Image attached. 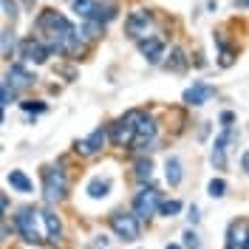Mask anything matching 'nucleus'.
<instances>
[{
  "mask_svg": "<svg viewBox=\"0 0 249 249\" xmlns=\"http://www.w3.org/2000/svg\"><path fill=\"white\" fill-rule=\"evenodd\" d=\"M34 26L40 31V43L48 48V54L54 57V54H65V57H77L79 51H82V40H79L77 29L71 26V20L60 12H54V9H43L37 20H34Z\"/></svg>",
  "mask_w": 249,
  "mask_h": 249,
  "instance_id": "nucleus-1",
  "label": "nucleus"
},
{
  "mask_svg": "<svg viewBox=\"0 0 249 249\" xmlns=\"http://www.w3.org/2000/svg\"><path fill=\"white\" fill-rule=\"evenodd\" d=\"M139 116H142V110H127L124 116H119V119L108 127V142L113 144V147L130 150V142H133V133H136Z\"/></svg>",
  "mask_w": 249,
  "mask_h": 249,
  "instance_id": "nucleus-2",
  "label": "nucleus"
},
{
  "mask_svg": "<svg viewBox=\"0 0 249 249\" xmlns=\"http://www.w3.org/2000/svg\"><path fill=\"white\" fill-rule=\"evenodd\" d=\"M43 198H46V204H60L68 198V178L62 170H57V167L43 170Z\"/></svg>",
  "mask_w": 249,
  "mask_h": 249,
  "instance_id": "nucleus-3",
  "label": "nucleus"
},
{
  "mask_svg": "<svg viewBox=\"0 0 249 249\" xmlns=\"http://www.w3.org/2000/svg\"><path fill=\"white\" fill-rule=\"evenodd\" d=\"M110 230L116 232V238L133 244V241H139V235H142V221L133 213H113L110 215Z\"/></svg>",
  "mask_w": 249,
  "mask_h": 249,
  "instance_id": "nucleus-4",
  "label": "nucleus"
},
{
  "mask_svg": "<svg viewBox=\"0 0 249 249\" xmlns=\"http://www.w3.org/2000/svg\"><path fill=\"white\" fill-rule=\"evenodd\" d=\"M37 218H40V210H34V207H23L15 215V230L23 235V241H29V244H40V241H43L40 227H37Z\"/></svg>",
  "mask_w": 249,
  "mask_h": 249,
  "instance_id": "nucleus-5",
  "label": "nucleus"
},
{
  "mask_svg": "<svg viewBox=\"0 0 249 249\" xmlns=\"http://www.w3.org/2000/svg\"><path fill=\"white\" fill-rule=\"evenodd\" d=\"M159 201H161V193L156 187H142L139 193H136V198H133V215L139 218V221H147L150 215H156Z\"/></svg>",
  "mask_w": 249,
  "mask_h": 249,
  "instance_id": "nucleus-6",
  "label": "nucleus"
},
{
  "mask_svg": "<svg viewBox=\"0 0 249 249\" xmlns=\"http://www.w3.org/2000/svg\"><path fill=\"white\" fill-rule=\"evenodd\" d=\"M150 26H153V12H147V9H136V12H130L127 20H124V34L136 43V40H142V37L150 34Z\"/></svg>",
  "mask_w": 249,
  "mask_h": 249,
  "instance_id": "nucleus-7",
  "label": "nucleus"
},
{
  "mask_svg": "<svg viewBox=\"0 0 249 249\" xmlns=\"http://www.w3.org/2000/svg\"><path fill=\"white\" fill-rule=\"evenodd\" d=\"M105 144H108V127H96V130H91L85 139H79L77 144H74V150H77L79 156H99Z\"/></svg>",
  "mask_w": 249,
  "mask_h": 249,
  "instance_id": "nucleus-8",
  "label": "nucleus"
},
{
  "mask_svg": "<svg viewBox=\"0 0 249 249\" xmlns=\"http://www.w3.org/2000/svg\"><path fill=\"white\" fill-rule=\"evenodd\" d=\"M230 144H238V130H235V127H224V133L215 139V144H213V156H210L218 170L227 167V150H230Z\"/></svg>",
  "mask_w": 249,
  "mask_h": 249,
  "instance_id": "nucleus-9",
  "label": "nucleus"
},
{
  "mask_svg": "<svg viewBox=\"0 0 249 249\" xmlns=\"http://www.w3.org/2000/svg\"><path fill=\"white\" fill-rule=\"evenodd\" d=\"M31 85H34V74H31L23 62H12V65H9V79H6V88L17 96L20 91H26V88H31Z\"/></svg>",
  "mask_w": 249,
  "mask_h": 249,
  "instance_id": "nucleus-10",
  "label": "nucleus"
},
{
  "mask_svg": "<svg viewBox=\"0 0 249 249\" xmlns=\"http://www.w3.org/2000/svg\"><path fill=\"white\" fill-rule=\"evenodd\" d=\"M48 48L37 40V37H26L23 43H20V60L23 62H34V65H43V62H48Z\"/></svg>",
  "mask_w": 249,
  "mask_h": 249,
  "instance_id": "nucleus-11",
  "label": "nucleus"
},
{
  "mask_svg": "<svg viewBox=\"0 0 249 249\" xmlns=\"http://www.w3.org/2000/svg\"><path fill=\"white\" fill-rule=\"evenodd\" d=\"M213 96H215V88L198 79V82H193V85H190V88L184 91L181 102H184L187 108H198V105H204V102H210Z\"/></svg>",
  "mask_w": 249,
  "mask_h": 249,
  "instance_id": "nucleus-12",
  "label": "nucleus"
},
{
  "mask_svg": "<svg viewBox=\"0 0 249 249\" xmlns=\"http://www.w3.org/2000/svg\"><path fill=\"white\" fill-rule=\"evenodd\" d=\"M139 43V51L144 54V60L150 62V65H159L161 62V57H164V40L161 37H156V34H147V37H142V40H136Z\"/></svg>",
  "mask_w": 249,
  "mask_h": 249,
  "instance_id": "nucleus-13",
  "label": "nucleus"
},
{
  "mask_svg": "<svg viewBox=\"0 0 249 249\" xmlns=\"http://www.w3.org/2000/svg\"><path fill=\"white\" fill-rule=\"evenodd\" d=\"M227 249H247V218L230 224V230H227Z\"/></svg>",
  "mask_w": 249,
  "mask_h": 249,
  "instance_id": "nucleus-14",
  "label": "nucleus"
},
{
  "mask_svg": "<svg viewBox=\"0 0 249 249\" xmlns=\"http://www.w3.org/2000/svg\"><path fill=\"white\" fill-rule=\"evenodd\" d=\"M91 17L93 20H99L102 26H108L110 20H116L119 17V6L116 3H110V0H93V12H91Z\"/></svg>",
  "mask_w": 249,
  "mask_h": 249,
  "instance_id": "nucleus-15",
  "label": "nucleus"
},
{
  "mask_svg": "<svg viewBox=\"0 0 249 249\" xmlns=\"http://www.w3.org/2000/svg\"><path fill=\"white\" fill-rule=\"evenodd\" d=\"M40 218H43V224H46L48 241H51V244H60L62 241V224H60V218L54 215V210H51V207L40 210Z\"/></svg>",
  "mask_w": 249,
  "mask_h": 249,
  "instance_id": "nucleus-16",
  "label": "nucleus"
},
{
  "mask_svg": "<svg viewBox=\"0 0 249 249\" xmlns=\"http://www.w3.org/2000/svg\"><path fill=\"white\" fill-rule=\"evenodd\" d=\"M77 34H79L82 43H93V40H99V37L105 34V26H102L99 20H93V17H85L82 26L77 29Z\"/></svg>",
  "mask_w": 249,
  "mask_h": 249,
  "instance_id": "nucleus-17",
  "label": "nucleus"
},
{
  "mask_svg": "<svg viewBox=\"0 0 249 249\" xmlns=\"http://www.w3.org/2000/svg\"><path fill=\"white\" fill-rule=\"evenodd\" d=\"M6 181L12 184V190H17V193H23V196H29L31 190H34V184H31V178L26 176L23 170H12L9 176H6Z\"/></svg>",
  "mask_w": 249,
  "mask_h": 249,
  "instance_id": "nucleus-18",
  "label": "nucleus"
},
{
  "mask_svg": "<svg viewBox=\"0 0 249 249\" xmlns=\"http://www.w3.org/2000/svg\"><path fill=\"white\" fill-rule=\"evenodd\" d=\"M85 193L91 196L93 201L105 198V196L110 193V178H102V176H96V178H91V181H88V187H85Z\"/></svg>",
  "mask_w": 249,
  "mask_h": 249,
  "instance_id": "nucleus-19",
  "label": "nucleus"
},
{
  "mask_svg": "<svg viewBox=\"0 0 249 249\" xmlns=\"http://www.w3.org/2000/svg\"><path fill=\"white\" fill-rule=\"evenodd\" d=\"M164 176H167V184L178 187L181 184V159L178 156H170L167 164H164Z\"/></svg>",
  "mask_w": 249,
  "mask_h": 249,
  "instance_id": "nucleus-20",
  "label": "nucleus"
},
{
  "mask_svg": "<svg viewBox=\"0 0 249 249\" xmlns=\"http://www.w3.org/2000/svg\"><path fill=\"white\" fill-rule=\"evenodd\" d=\"M215 43H218V51H221L218 65H221V68H230V65L235 62V51L227 46V40H224V34H221V31H215Z\"/></svg>",
  "mask_w": 249,
  "mask_h": 249,
  "instance_id": "nucleus-21",
  "label": "nucleus"
},
{
  "mask_svg": "<svg viewBox=\"0 0 249 249\" xmlns=\"http://www.w3.org/2000/svg\"><path fill=\"white\" fill-rule=\"evenodd\" d=\"M164 68H167V71H184L187 68V54H184V48H173L170 51V60L164 62Z\"/></svg>",
  "mask_w": 249,
  "mask_h": 249,
  "instance_id": "nucleus-22",
  "label": "nucleus"
},
{
  "mask_svg": "<svg viewBox=\"0 0 249 249\" xmlns=\"http://www.w3.org/2000/svg\"><path fill=\"white\" fill-rule=\"evenodd\" d=\"M136 178L139 181H150L153 178V161L150 159H139L136 161Z\"/></svg>",
  "mask_w": 249,
  "mask_h": 249,
  "instance_id": "nucleus-23",
  "label": "nucleus"
},
{
  "mask_svg": "<svg viewBox=\"0 0 249 249\" xmlns=\"http://www.w3.org/2000/svg\"><path fill=\"white\" fill-rule=\"evenodd\" d=\"M159 213L164 218H176L181 213V201H159Z\"/></svg>",
  "mask_w": 249,
  "mask_h": 249,
  "instance_id": "nucleus-24",
  "label": "nucleus"
},
{
  "mask_svg": "<svg viewBox=\"0 0 249 249\" xmlns=\"http://www.w3.org/2000/svg\"><path fill=\"white\" fill-rule=\"evenodd\" d=\"M71 6H74V15L82 17V20L91 17V12H93V0H74Z\"/></svg>",
  "mask_w": 249,
  "mask_h": 249,
  "instance_id": "nucleus-25",
  "label": "nucleus"
},
{
  "mask_svg": "<svg viewBox=\"0 0 249 249\" xmlns=\"http://www.w3.org/2000/svg\"><path fill=\"white\" fill-rule=\"evenodd\" d=\"M207 190H210L213 198H221V196H227V181H224V178H213Z\"/></svg>",
  "mask_w": 249,
  "mask_h": 249,
  "instance_id": "nucleus-26",
  "label": "nucleus"
},
{
  "mask_svg": "<svg viewBox=\"0 0 249 249\" xmlns=\"http://www.w3.org/2000/svg\"><path fill=\"white\" fill-rule=\"evenodd\" d=\"M184 249H201V241H198L196 230H187L184 232Z\"/></svg>",
  "mask_w": 249,
  "mask_h": 249,
  "instance_id": "nucleus-27",
  "label": "nucleus"
},
{
  "mask_svg": "<svg viewBox=\"0 0 249 249\" xmlns=\"http://www.w3.org/2000/svg\"><path fill=\"white\" fill-rule=\"evenodd\" d=\"M20 108L29 110V113H31V110H34V113H43L48 105H46V102H34V99H26V102H20Z\"/></svg>",
  "mask_w": 249,
  "mask_h": 249,
  "instance_id": "nucleus-28",
  "label": "nucleus"
},
{
  "mask_svg": "<svg viewBox=\"0 0 249 249\" xmlns=\"http://www.w3.org/2000/svg\"><path fill=\"white\" fill-rule=\"evenodd\" d=\"M15 99H17V96L9 91V88L3 85V79H0V105H9V102H15Z\"/></svg>",
  "mask_w": 249,
  "mask_h": 249,
  "instance_id": "nucleus-29",
  "label": "nucleus"
},
{
  "mask_svg": "<svg viewBox=\"0 0 249 249\" xmlns=\"http://www.w3.org/2000/svg\"><path fill=\"white\" fill-rule=\"evenodd\" d=\"M12 48H15V37H12V31H3V54L9 57Z\"/></svg>",
  "mask_w": 249,
  "mask_h": 249,
  "instance_id": "nucleus-30",
  "label": "nucleus"
},
{
  "mask_svg": "<svg viewBox=\"0 0 249 249\" xmlns=\"http://www.w3.org/2000/svg\"><path fill=\"white\" fill-rule=\"evenodd\" d=\"M3 3V9H6V15L9 17H17V3L15 0H0Z\"/></svg>",
  "mask_w": 249,
  "mask_h": 249,
  "instance_id": "nucleus-31",
  "label": "nucleus"
},
{
  "mask_svg": "<svg viewBox=\"0 0 249 249\" xmlns=\"http://www.w3.org/2000/svg\"><path fill=\"white\" fill-rule=\"evenodd\" d=\"M232 122H235V113L232 110H224V113H221V124H224V127H232Z\"/></svg>",
  "mask_w": 249,
  "mask_h": 249,
  "instance_id": "nucleus-32",
  "label": "nucleus"
},
{
  "mask_svg": "<svg viewBox=\"0 0 249 249\" xmlns=\"http://www.w3.org/2000/svg\"><path fill=\"white\" fill-rule=\"evenodd\" d=\"M187 218H190V221H193V224H198V218H201V215H198V207H196V204H193V207H190V215H187Z\"/></svg>",
  "mask_w": 249,
  "mask_h": 249,
  "instance_id": "nucleus-33",
  "label": "nucleus"
},
{
  "mask_svg": "<svg viewBox=\"0 0 249 249\" xmlns=\"http://www.w3.org/2000/svg\"><path fill=\"white\" fill-rule=\"evenodd\" d=\"M249 167V153H241V173H247Z\"/></svg>",
  "mask_w": 249,
  "mask_h": 249,
  "instance_id": "nucleus-34",
  "label": "nucleus"
},
{
  "mask_svg": "<svg viewBox=\"0 0 249 249\" xmlns=\"http://www.w3.org/2000/svg\"><path fill=\"white\" fill-rule=\"evenodd\" d=\"M6 235H9V230H6V227H3V224H0V244H3V241H6Z\"/></svg>",
  "mask_w": 249,
  "mask_h": 249,
  "instance_id": "nucleus-35",
  "label": "nucleus"
},
{
  "mask_svg": "<svg viewBox=\"0 0 249 249\" xmlns=\"http://www.w3.org/2000/svg\"><path fill=\"white\" fill-rule=\"evenodd\" d=\"M235 9H241V12H244V9H247V0H235Z\"/></svg>",
  "mask_w": 249,
  "mask_h": 249,
  "instance_id": "nucleus-36",
  "label": "nucleus"
},
{
  "mask_svg": "<svg viewBox=\"0 0 249 249\" xmlns=\"http://www.w3.org/2000/svg\"><path fill=\"white\" fill-rule=\"evenodd\" d=\"M164 249H181V247H178V244H167Z\"/></svg>",
  "mask_w": 249,
  "mask_h": 249,
  "instance_id": "nucleus-37",
  "label": "nucleus"
},
{
  "mask_svg": "<svg viewBox=\"0 0 249 249\" xmlns=\"http://www.w3.org/2000/svg\"><path fill=\"white\" fill-rule=\"evenodd\" d=\"M3 210H6V201H0V213H3Z\"/></svg>",
  "mask_w": 249,
  "mask_h": 249,
  "instance_id": "nucleus-38",
  "label": "nucleus"
},
{
  "mask_svg": "<svg viewBox=\"0 0 249 249\" xmlns=\"http://www.w3.org/2000/svg\"><path fill=\"white\" fill-rule=\"evenodd\" d=\"M0 122H3V105H0Z\"/></svg>",
  "mask_w": 249,
  "mask_h": 249,
  "instance_id": "nucleus-39",
  "label": "nucleus"
}]
</instances>
